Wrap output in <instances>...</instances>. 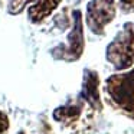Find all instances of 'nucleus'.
Wrapping results in <instances>:
<instances>
[{"mask_svg": "<svg viewBox=\"0 0 134 134\" xmlns=\"http://www.w3.org/2000/svg\"><path fill=\"white\" fill-rule=\"evenodd\" d=\"M134 58V23H125L124 29L107 48V59L117 68L124 69L133 64Z\"/></svg>", "mask_w": 134, "mask_h": 134, "instance_id": "1", "label": "nucleus"}, {"mask_svg": "<svg viewBox=\"0 0 134 134\" xmlns=\"http://www.w3.org/2000/svg\"><path fill=\"white\" fill-rule=\"evenodd\" d=\"M107 91L120 107L131 114L134 113V69L124 75H113L108 78Z\"/></svg>", "mask_w": 134, "mask_h": 134, "instance_id": "2", "label": "nucleus"}, {"mask_svg": "<svg viewBox=\"0 0 134 134\" xmlns=\"http://www.w3.org/2000/svg\"><path fill=\"white\" fill-rule=\"evenodd\" d=\"M115 15L113 3L101 2V0H92L88 4V12H87V22L90 29L94 33H101L104 26L111 22V19Z\"/></svg>", "mask_w": 134, "mask_h": 134, "instance_id": "3", "label": "nucleus"}, {"mask_svg": "<svg viewBox=\"0 0 134 134\" xmlns=\"http://www.w3.org/2000/svg\"><path fill=\"white\" fill-rule=\"evenodd\" d=\"M68 45L65 51V59L75 61L81 56L82 49H84V35H82V20H81V12L75 10L74 12V29L68 36Z\"/></svg>", "mask_w": 134, "mask_h": 134, "instance_id": "4", "label": "nucleus"}, {"mask_svg": "<svg viewBox=\"0 0 134 134\" xmlns=\"http://www.w3.org/2000/svg\"><path fill=\"white\" fill-rule=\"evenodd\" d=\"M82 97L90 101L94 107L99 108V95H98V76L92 71H85L84 78V88H82Z\"/></svg>", "mask_w": 134, "mask_h": 134, "instance_id": "5", "label": "nucleus"}, {"mask_svg": "<svg viewBox=\"0 0 134 134\" xmlns=\"http://www.w3.org/2000/svg\"><path fill=\"white\" fill-rule=\"evenodd\" d=\"M61 0H39L35 6L29 9V18L33 22H39L49 16L53 10L58 7Z\"/></svg>", "mask_w": 134, "mask_h": 134, "instance_id": "6", "label": "nucleus"}, {"mask_svg": "<svg viewBox=\"0 0 134 134\" xmlns=\"http://www.w3.org/2000/svg\"><path fill=\"white\" fill-rule=\"evenodd\" d=\"M30 0H12L10 3V12L12 13H19L25 7V4L29 3Z\"/></svg>", "mask_w": 134, "mask_h": 134, "instance_id": "7", "label": "nucleus"}, {"mask_svg": "<svg viewBox=\"0 0 134 134\" xmlns=\"http://www.w3.org/2000/svg\"><path fill=\"white\" fill-rule=\"evenodd\" d=\"M121 7L122 9H134V0H121Z\"/></svg>", "mask_w": 134, "mask_h": 134, "instance_id": "8", "label": "nucleus"}, {"mask_svg": "<svg viewBox=\"0 0 134 134\" xmlns=\"http://www.w3.org/2000/svg\"><path fill=\"white\" fill-rule=\"evenodd\" d=\"M6 128H7V120H6V117H4L3 114H0V133L4 131Z\"/></svg>", "mask_w": 134, "mask_h": 134, "instance_id": "9", "label": "nucleus"}, {"mask_svg": "<svg viewBox=\"0 0 134 134\" xmlns=\"http://www.w3.org/2000/svg\"><path fill=\"white\" fill-rule=\"evenodd\" d=\"M66 110L68 111H75V113H74V114H79V108H74V107H69V108H66ZM61 114H68V115H69V114L71 113H62V111H56V113H55V118H56V117H59V115H61Z\"/></svg>", "mask_w": 134, "mask_h": 134, "instance_id": "10", "label": "nucleus"}, {"mask_svg": "<svg viewBox=\"0 0 134 134\" xmlns=\"http://www.w3.org/2000/svg\"><path fill=\"white\" fill-rule=\"evenodd\" d=\"M101 2H107V3H113L114 4V0H101Z\"/></svg>", "mask_w": 134, "mask_h": 134, "instance_id": "11", "label": "nucleus"}]
</instances>
